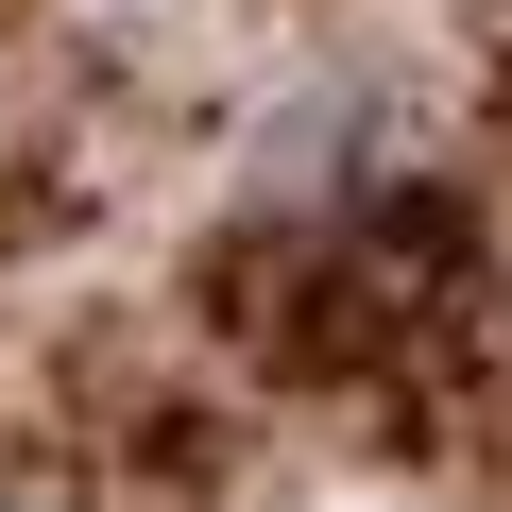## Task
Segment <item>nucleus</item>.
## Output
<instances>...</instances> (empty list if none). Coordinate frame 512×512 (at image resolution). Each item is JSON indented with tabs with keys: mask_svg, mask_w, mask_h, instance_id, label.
Masks as SVG:
<instances>
[{
	"mask_svg": "<svg viewBox=\"0 0 512 512\" xmlns=\"http://www.w3.org/2000/svg\"><path fill=\"white\" fill-rule=\"evenodd\" d=\"M0 512H52V495H18V478H0Z\"/></svg>",
	"mask_w": 512,
	"mask_h": 512,
	"instance_id": "1",
	"label": "nucleus"
}]
</instances>
